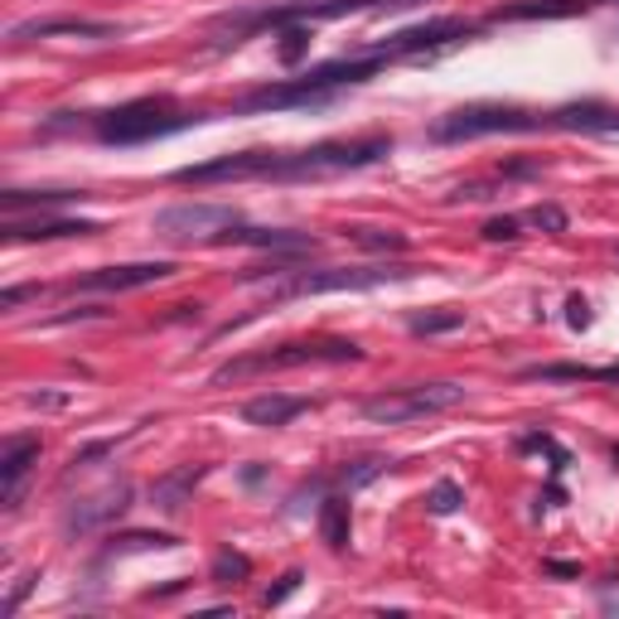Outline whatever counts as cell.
<instances>
[{
  "mask_svg": "<svg viewBox=\"0 0 619 619\" xmlns=\"http://www.w3.org/2000/svg\"><path fill=\"white\" fill-rule=\"evenodd\" d=\"M363 349L353 339H306V344H281V349H267V353H247V359H233L214 373V388L223 383H243L252 373H271V368H306V363H359Z\"/></svg>",
  "mask_w": 619,
  "mask_h": 619,
  "instance_id": "cell-5",
  "label": "cell"
},
{
  "mask_svg": "<svg viewBox=\"0 0 619 619\" xmlns=\"http://www.w3.org/2000/svg\"><path fill=\"white\" fill-rule=\"evenodd\" d=\"M353 243L368 247V252H402L406 237L402 233H383V228H353Z\"/></svg>",
  "mask_w": 619,
  "mask_h": 619,
  "instance_id": "cell-28",
  "label": "cell"
},
{
  "mask_svg": "<svg viewBox=\"0 0 619 619\" xmlns=\"http://www.w3.org/2000/svg\"><path fill=\"white\" fill-rule=\"evenodd\" d=\"M460 504H465V489H460L455 479H441L436 489L426 494V513H436V518H451V513H455Z\"/></svg>",
  "mask_w": 619,
  "mask_h": 619,
  "instance_id": "cell-26",
  "label": "cell"
},
{
  "mask_svg": "<svg viewBox=\"0 0 619 619\" xmlns=\"http://www.w3.org/2000/svg\"><path fill=\"white\" fill-rule=\"evenodd\" d=\"M523 378L533 383H619V363L615 368H586V363H537Z\"/></svg>",
  "mask_w": 619,
  "mask_h": 619,
  "instance_id": "cell-20",
  "label": "cell"
},
{
  "mask_svg": "<svg viewBox=\"0 0 619 619\" xmlns=\"http://www.w3.org/2000/svg\"><path fill=\"white\" fill-rule=\"evenodd\" d=\"M169 547H179V537H169V533H122V537H112L107 551H169Z\"/></svg>",
  "mask_w": 619,
  "mask_h": 619,
  "instance_id": "cell-24",
  "label": "cell"
},
{
  "mask_svg": "<svg viewBox=\"0 0 619 619\" xmlns=\"http://www.w3.org/2000/svg\"><path fill=\"white\" fill-rule=\"evenodd\" d=\"M474 24L470 20H431V24H416V30H402V34H388V44H378L383 59H406V54H436V49L455 44V39H470Z\"/></svg>",
  "mask_w": 619,
  "mask_h": 619,
  "instance_id": "cell-10",
  "label": "cell"
},
{
  "mask_svg": "<svg viewBox=\"0 0 619 619\" xmlns=\"http://www.w3.org/2000/svg\"><path fill=\"white\" fill-rule=\"evenodd\" d=\"M126 508H131V484H107V489L78 498V504L63 513V533H97V528H107L112 518H122Z\"/></svg>",
  "mask_w": 619,
  "mask_h": 619,
  "instance_id": "cell-12",
  "label": "cell"
},
{
  "mask_svg": "<svg viewBox=\"0 0 619 619\" xmlns=\"http://www.w3.org/2000/svg\"><path fill=\"white\" fill-rule=\"evenodd\" d=\"M392 151V136H359V141H320L310 151H276L271 179H324L344 169L378 165Z\"/></svg>",
  "mask_w": 619,
  "mask_h": 619,
  "instance_id": "cell-2",
  "label": "cell"
},
{
  "mask_svg": "<svg viewBox=\"0 0 619 619\" xmlns=\"http://www.w3.org/2000/svg\"><path fill=\"white\" fill-rule=\"evenodd\" d=\"M30 296H39V286H6V291H0V310H16Z\"/></svg>",
  "mask_w": 619,
  "mask_h": 619,
  "instance_id": "cell-33",
  "label": "cell"
},
{
  "mask_svg": "<svg viewBox=\"0 0 619 619\" xmlns=\"http://www.w3.org/2000/svg\"><path fill=\"white\" fill-rule=\"evenodd\" d=\"M566 310H571V314H566V320H571V329H586L590 324V306H586V300H571Z\"/></svg>",
  "mask_w": 619,
  "mask_h": 619,
  "instance_id": "cell-34",
  "label": "cell"
},
{
  "mask_svg": "<svg viewBox=\"0 0 619 619\" xmlns=\"http://www.w3.org/2000/svg\"><path fill=\"white\" fill-rule=\"evenodd\" d=\"M300 581H306V576H300V571H286V576H281V586H276V590H267V600H261V605H267V610H276V605H281V600H291V596H296V590H300Z\"/></svg>",
  "mask_w": 619,
  "mask_h": 619,
  "instance_id": "cell-32",
  "label": "cell"
},
{
  "mask_svg": "<svg viewBox=\"0 0 619 619\" xmlns=\"http://www.w3.org/2000/svg\"><path fill=\"white\" fill-rule=\"evenodd\" d=\"M73 199H83V194H73V189H44V194H24V189H6L0 194V208H6V218H16L20 208H59V204H73Z\"/></svg>",
  "mask_w": 619,
  "mask_h": 619,
  "instance_id": "cell-22",
  "label": "cell"
},
{
  "mask_svg": "<svg viewBox=\"0 0 619 619\" xmlns=\"http://www.w3.org/2000/svg\"><path fill=\"white\" fill-rule=\"evenodd\" d=\"M518 228H523V218L504 214V218H489V223H484V237H489V243H513V237H523Z\"/></svg>",
  "mask_w": 619,
  "mask_h": 619,
  "instance_id": "cell-31",
  "label": "cell"
},
{
  "mask_svg": "<svg viewBox=\"0 0 619 619\" xmlns=\"http://www.w3.org/2000/svg\"><path fill=\"white\" fill-rule=\"evenodd\" d=\"M320 537L334 551H344L349 547V537H353V513H349V498L344 494H334V498H324L320 504Z\"/></svg>",
  "mask_w": 619,
  "mask_h": 619,
  "instance_id": "cell-21",
  "label": "cell"
},
{
  "mask_svg": "<svg viewBox=\"0 0 619 619\" xmlns=\"http://www.w3.org/2000/svg\"><path fill=\"white\" fill-rule=\"evenodd\" d=\"M523 223H533V228H543V233H566V214L557 204H537V208H528V218Z\"/></svg>",
  "mask_w": 619,
  "mask_h": 619,
  "instance_id": "cell-30",
  "label": "cell"
},
{
  "mask_svg": "<svg viewBox=\"0 0 619 619\" xmlns=\"http://www.w3.org/2000/svg\"><path fill=\"white\" fill-rule=\"evenodd\" d=\"M547 116L523 112V107H498V102H474L460 107L441 122H431V141L451 146V141H474V136H498V131H543Z\"/></svg>",
  "mask_w": 619,
  "mask_h": 619,
  "instance_id": "cell-6",
  "label": "cell"
},
{
  "mask_svg": "<svg viewBox=\"0 0 619 619\" xmlns=\"http://www.w3.org/2000/svg\"><path fill=\"white\" fill-rule=\"evenodd\" d=\"M204 479V470H175V474H165L161 484H155V508H165V513H175V508H184V494L194 489V484Z\"/></svg>",
  "mask_w": 619,
  "mask_h": 619,
  "instance_id": "cell-23",
  "label": "cell"
},
{
  "mask_svg": "<svg viewBox=\"0 0 619 619\" xmlns=\"http://www.w3.org/2000/svg\"><path fill=\"white\" fill-rule=\"evenodd\" d=\"M547 126H557V131H619V112L605 107V102H571V107L551 112Z\"/></svg>",
  "mask_w": 619,
  "mask_h": 619,
  "instance_id": "cell-19",
  "label": "cell"
},
{
  "mask_svg": "<svg viewBox=\"0 0 619 619\" xmlns=\"http://www.w3.org/2000/svg\"><path fill=\"white\" fill-rule=\"evenodd\" d=\"M605 6V0H513V6H498L494 10V24H513V20H571V16H586V10Z\"/></svg>",
  "mask_w": 619,
  "mask_h": 619,
  "instance_id": "cell-16",
  "label": "cell"
},
{
  "mask_svg": "<svg viewBox=\"0 0 619 619\" xmlns=\"http://www.w3.org/2000/svg\"><path fill=\"white\" fill-rule=\"evenodd\" d=\"M223 243H237V247H281V252H310L314 237L310 233H286V228H247V223H237V228L223 233Z\"/></svg>",
  "mask_w": 619,
  "mask_h": 619,
  "instance_id": "cell-18",
  "label": "cell"
},
{
  "mask_svg": "<svg viewBox=\"0 0 619 619\" xmlns=\"http://www.w3.org/2000/svg\"><path fill=\"white\" fill-rule=\"evenodd\" d=\"M547 571H551V576H576V566H566V561H547Z\"/></svg>",
  "mask_w": 619,
  "mask_h": 619,
  "instance_id": "cell-36",
  "label": "cell"
},
{
  "mask_svg": "<svg viewBox=\"0 0 619 619\" xmlns=\"http://www.w3.org/2000/svg\"><path fill=\"white\" fill-rule=\"evenodd\" d=\"M102 223L87 218H6L0 223V237L6 243H59V237H97Z\"/></svg>",
  "mask_w": 619,
  "mask_h": 619,
  "instance_id": "cell-13",
  "label": "cell"
},
{
  "mask_svg": "<svg viewBox=\"0 0 619 619\" xmlns=\"http://www.w3.org/2000/svg\"><path fill=\"white\" fill-rule=\"evenodd\" d=\"M54 34L87 39V44H107V39L122 34V24L83 20V16H54V20H24V24H16V30H10V39H54Z\"/></svg>",
  "mask_w": 619,
  "mask_h": 619,
  "instance_id": "cell-14",
  "label": "cell"
},
{
  "mask_svg": "<svg viewBox=\"0 0 619 619\" xmlns=\"http://www.w3.org/2000/svg\"><path fill=\"white\" fill-rule=\"evenodd\" d=\"M179 267L175 261H131V267H102L73 281V291H141V286L169 281Z\"/></svg>",
  "mask_w": 619,
  "mask_h": 619,
  "instance_id": "cell-11",
  "label": "cell"
},
{
  "mask_svg": "<svg viewBox=\"0 0 619 619\" xmlns=\"http://www.w3.org/2000/svg\"><path fill=\"white\" fill-rule=\"evenodd\" d=\"M416 267H320V271H286L281 281H271V300H296V296H334V291H378L388 281H406Z\"/></svg>",
  "mask_w": 619,
  "mask_h": 619,
  "instance_id": "cell-4",
  "label": "cell"
},
{
  "mask_svg": "<svg viewBox=\"0 0 619 619\" xmlns=\"http://www.w3.org/2000/svg\"><path fill=\"white\" fill-rule=\"evenodd\" d=\"M455 402H465V388L460 383H416V388H398V392H378L359 412L368 421H378V426H402V421H416V416H436Z\"/></svg>",
  "mask_w": 619,
  "mask_h": 619,
  "instance_id": "cell-7",
  "label": "cell"
},
{
  "mask_svg": "<svg viewBox=\"0 0 619 619\" xmlns=\"http://www.w3.org/2000/svg\"><path fill=\"white\" fill-rule=\"evenodd\" d=\"M465 324L460 310H436V314H412V334H451V329Z\"/></svg>",
  "mask_w": 619,
  "mask_h": 619,
  "instance_id": "cell-27",
  "label": "cell"
},
{
  "mask_svg": "<svg viewBox=\"0 0 619 619\" xmlns=\"http://www.w3.org/2000/svg\"><path fill=\"white\" fill-rule=\"evenodd\" d=\"M383 54L373 59H339L324 63V69H310L306 78H291V83H271V87H252L247 97H237V112H286V107H320L339 87L368 83L378 69H383Z\"/></svg>",
  "mask_w": 619,
  "mask_h": 619,
  "instance_id": "cell-1",
  "label": "cell"
},
{
  "mask_svg": "<svg viewBox=\"0 0 619 619\" xmlns=\"http://www.w3.org/2000/svg\"><path fill=\"white\" fill-rule=\"evenodd\" d=\"M204 122V116H189V112H175L165 97H141L131 107H116V112H102L92 122V136L102 146H141V141H161V136H175V131Z\"/></svg>",
  "mask_w": 619,
  "mask_h": 619,
  "instance_id": "cell-3",
  "label": "cell"
},
{
  "mask_svg": "<svg viewBox=\"0 0 619 619\" xmlns=\"http://www.w3.org/2000/svg\"><path fill=\"white\" fill-rule=\"evenodd\" d=\"M300 412H310L306 398H291V392H261V398H252L243 406V421L247 426H261V431H276V426H286V421H296Z\"/></svg>",
  "mask_w": 619,
  "mask_h": 619,
  "instance_id": "cell-17",
  "label": "cell"
},
{
  "mask_svg": "<svg viewBox=\"0 0 619 619\" xmlns=\"http://www.w3.org/2000/svg\"><path fill=\"white\" fill-rule=\"evenodd\" d=\"M63 402H69V398H54V392H34V398H30V406H63Z\"/></svg>",
  "mask_w": 619,
  "mask_h": 619,
  "instance_id": "cell-35",
  "label": "cell"
},
{
  "mask_svg": "<svg viewBox=\"0 0 619 619\" xmlns=\"http://www.w3.org/2000/svg\"><path fill=\"white\" fill-rule=\"evenodd\" d=\"M610 610H619V600H610Z\"/></svg>",
  "mask_w": 619,
  "mask_h": 619,
  "instance_id": "cell-37",
  "label": "cell"
},
{
  "mask_svg": "<svg viewBox=\"0 0 619 619\" xmlns=\"http://www.w3.org/2000/svg\"><path fill=\"white\" fill-rule=\"evenodd\" d=\"M310 49V30L306 24H286V39H281V63H300Z\"/></svg>",
  "mask_w": 619,
  "mask_h": 619,
  "instance_id": "cell-29",
  "label": "cell"
},
{
  "mask_svg": "<svg viewBox=\"0 0 619 619\" xmlns=\"http://www.w3.org/2000/svg\"><path fill=\"white\" fill-rule=\"evenodd\" d=\"M252 576V561L243 557V551H218L214 557V581L218 586H237V581H247Z\"/></svg>",
  "mask_w": 619,
  "mask_h": 619,
  "instance_id": "cell-25",
  "label": "cell"
},
{
  "mask_svg": "<svg viewBox=\"0 0 619 619\" xmlns=\"http://www.w3.org/2000/svg\"><path fill=\"white\" fill-rule=\"evenodd\" d=\"M243 214L233 204H175L155 214V237L165 243H223V233L237 228Z\"/></svg>",
  "mask_w": 619,
  "mask_h": 619,
  "instance_id": "cell-8",
  "label": "cell"
},
{
  "mask_svg": "<svg viewBox=\"0 0 619 619\" xmlns=\"http://www.w3.org/2000/svg\"><path fill=\"white\" fill-rule=\"evenodd\" d=\"M276 169V151H237V155H218L204 165H184L175 169V184H237V179H271Z\"/></svg>",
  "mask_w": 619,
  "mask_h": 619,
  "instance_id": "cell-9",
  "label": "cell"
},
{
  "mask_svg": "<svg viewBox=\"0 0 619 619\" xmlns=\"http://www.w3.org/2000/svg\"><path fill=\"white\" fill-rule=\"evenodd\" d=\"M39 436H6L0 445V484H6V513L20 508V494H24V479H30V470L39 465Z\"/></svg>",
  "mask_w": 619,
  "mask_h": 619,
  "instance_id": "cell-15",
  "label": "cell"
}]
</instances>
